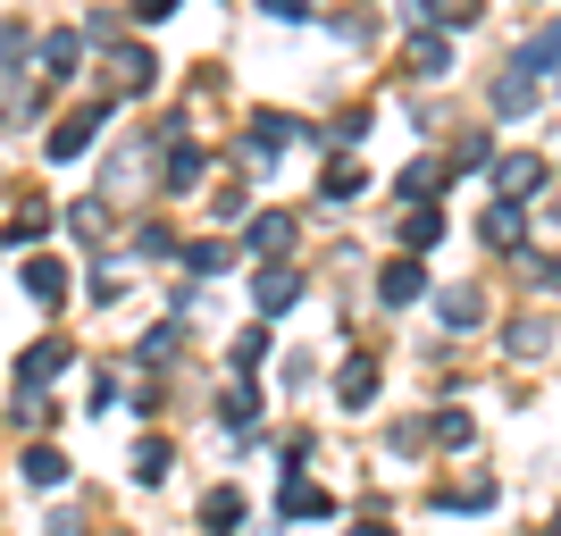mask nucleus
I'll list each match as a JSON object with an SVG mask.
<instances>
[{
  "label": "nucleus",
  "mask_w": 561,
  "mask_h": 536,
  "mask_svg": "<svg viewBox=\"0 0 561 536\" xmlns=\"http://www.w3.org/2000/svg\"><path fill=\"white\" fill-rule=\"evenodd\" d=\"M427 294V277H420V252H402V260H386V269H377V303L386 310H411Z\"/></svg>",
  "instance_id": "f257e3e1"
},
{
  "label": "nucleus",
  "mask_w": 561,
  "mask_h": 536,
  "mask_svg": "<svg viewBox=\"0 0 561 536\" xmlns=\"http://www.w3.org/2000/svg\"><path fill=\"white\" fill-rule=\"evenodd\" d=\"M545 176H553V168H545L537 151H512V160H494V202H528Z\"/></svg>",
  "instance_id": "f03ea898"
},
{
  "label": "nucleus",
  "mask_w": 561,
  "mask_h": 536,
  "mask_svg": "<svg viewBox=\"0 0 561 536\" xmlns=\"http://www.w3.org/2000/svg\"><path fill=\"white\" fill-rule=\"evenodd\" d=\"M18 478L34 494H59V487H68V453H59V444H25V453H18Z\"/></svg>",
  "instance_id": "7ed1b4c3"
},
{
  "label": "nucleus",
  "mask_w": 561,
  "mask_h": 536,
  "mask_svg": "<svg viewBox=\"0 0 561 536\" xmlns=\"http://www.w3.org/2000/svg\"><path fill=\"white\" fill-rule=\"evenodd\" d=\"M252 303L268 310V319H277V310H294V303H302V269H285V260H268V269L252 277Z\"/></svg>",
  "instance_id": "20e7f679"
},
{
  "label": "nucleus",
  "mask_w": 561,
  "mask_h": 536,
  "mask_svg": "<svg viewBox=\"0 0 561 536\" xmlns=\"http://www.w3.org/2000/svg\"><path fill=\"white\" fill-rule=\"evenodd\" d=\"M59 369H68V335H50V344H34V352L18 361V395H43Z\"/></svg>",
  "instance_id": "39448f33"
},
{
  "label": "nucleus",
  "mask_w": 561,
  "mask_h": 536,
  "mask_svg": "<svg viewBox=\"0 0 561 536\" xmlns=\"http://www.w3.org/2000/svg\"><path fill=\"white\" fill-rule=\"evenodd\" d=\"M101 117H110V101H93V110H76L59 135H50V160H84L93 151V135H101Z\"/></svg>",
  "instance_id": "423d86ee"
},
{
  "label": "nucleus",
  "mask_w": 561,
  "mask_h": 536,
  "mask_svg": "<svg viewBox=\"0 0 561 536\" xmlns=\"http://www.w3.org/2000/svg\"><path fill=\"white\" fill-rule=\"evenodd\" d=\"M335 402H344V411H369L377 402V361L369 352H352L344 369H335Z\"/></svg>",
  "instance_id": "0eeeda50"
},
{
  "label": "nucleus",
  "mask_w": 561,
  "mask_h": 536,
  "mask_svg": "<svg viewBox=\"0 0 561 536\" xmlns=\"http://www.w3.org/2000/svg\"><path fill=\"white\" fill-rule=\"evenodd\" d=\"M277 503H285V520H328V512H335V494H328V487H310L302 469L285 478V494H277Z\"/></svg>",
  "instance_id": "6e6552de"
},
{
  "label": "nucleus",
  "mask_w": 561,
  "mask_h": 536,
  "mask_svg": "<svg viewBox=\"0 0 561 536\" xmlns=\"http://www.w3.org/2000/svg\"><path fill=\"white\" fill-rule=\"evenodd\" d=\"M436 319H445V327H461V335H469V327L486 319V294H478V285H445V294H436Z\"/></svg>",
  "instance_id": "1a4fd4ad"
},
{
  "label": "nucleus",
  "mask_w": 561,
  "mask_h": 536,
  "mask_svg": "<svg viewBox=\"0 0 561 536\" xmlns=\"http://www.w3.org/2000/svg\"><path fill=\"white\" fill-rule=\"evenodd\" d=\"M18 277H25V294H34V303H59V294H68V269H59L50 252H34Z\"/></svg>",
  "instance_id": "9d476101"
},
{
  "label": "nucleus",
  "mask_w": 561,
  "mask_h": 536,
  "mask_svg": "<svg viewBox=\"0 0 561 536\" xmlns=\"http://www.w3.org/2000/svg\"><path fill=\"white\" fill-rule=\"evenodd\" d=\"M494 110H503V117H528V110H537V76H528V68L494 76Z\"/></svg>",
  "instance_id": "9b49d317"
},
{
  "label": "nucleus",
  "mask_w": 561,
  "mask_h": 536,
  "mask_svg": "<svg viewBox=\"0 0 561 536\" xmlns=\"http://www.w3.org/2000/svg\"><path fill=\"white\" fill-rule=\"evenodd\" d=\"M218 420H227V427H252V420H260V386H252V377H234V386H227Z\"/></svg>",
  "instance_id": "f8f14e48"
},
{
  "label": "nucleus",
  "mask_w": 561,
  "mask_h": 536,
  "mask_svg": "<svg viewBox=\"0 0 561 536\" xmlns=\"http://www.w3.org/2000/svg\"><path fill=\"white\" fill-rule=\"evenodd\" d=\"M503 344H512L519 361H545V352H553V327H545V319H512V335H503Z\"/></svg>",
  "instance_id": "ddd939ff"
},
{
  "label": "nucleus",
  "mask_w": 561,
  "mask_h": 536,
  "mask_svg": "<svg viewBox=\"0 0 561 536\" xmlns=\"http://www.w3.org/2000/svg\"><path fill=\"white\" fill-rule=\"evenodd\" d=\"M402 243H411V252H427V243H445V210H427V202H420V210L402 218Z\"/></svg>",
  "instance_id": "4468645a"
},
{
  "label": "nucleus",
  "mask_w": 561,
  "mask_h": 536,
  "mask_svg": "<svg viewBox=\"0 0 561 536\" xmlns=\"http://www.w3.org/2000/svg\"><path fill=\"white\" fill-rule=\"evenodd\" d=\"M168 469H176V453H168L160 436H142V444H135V478H142V487H160Z\"/></svg>",
  "instance_id": "2eb2a0df"
},
{
  "label": "nucleus",
  "mask_w": 561,
  "mask_h": 536,
  "mask_svg": "<svg viewBox=\"0 0 561 536\" xmlns=\"http://www.w3.org/2000/svg\"><path fill=\"white\" fill-rule=\"evenodd\" d=\"M436 503H445V512H486V503H494V478H461V487H445Z\"/></svg>",
  "instance_id": "dca6fc26"
},
{
  "label": "nucleus",
  "mask_w": 561,
  "mask_h": 536,
  "mask_svg": "<svg viewBox=\"0 0 561 536\" xmlns=\"http://www.w3.org/2000/svg\"><path fill=\"white\" fill-rule=\"evenodd\" d=\"M294 243V210H268V218H252V252H285Z\"/></svg>",
  "instance_id": "f3484780"
},
{
  "label": "nucleus",
  "mask_w": 561,
  "mask_h": 536,
  "mask_svg": "<svg viewBox=\"0 0 561 536\" xmlns=\"http://www.w3.org/2000/svg\"><path fill=\"white\" fill-rule=\"evenodd\" d=\"M427 436L445 444V453H461V444L478 436V420H469V411H436V420H427Z\"/></svg>",
  "instance_id": "a211bd4d"
},
{
  "label": "nucleus",
  "mask_w": 561,
  "mask_h": 536,
  "mask_svg": "<svg viewBox=\"0 0 561 536\" xmlns=\"http://www.w3.org/2000/svg\"><path fill=\"white\" fill-rule=\"evenodd\" d=\"M411 68H420V76H445L453 68V43H445V34H420V43H411Z\"/></svg>",
  "instance_id": "6ab92c4d"
},
{
  "label": "nucleus",
  "mask_w": 561,
  "mask_h": 536,
  "mask_svg": "<svg viewBox=\"0 0 561 536\" xmlns=\"http://www.w3.org/2000/svg\"><path fill=\"white\" fill-rule=\"evenodd\" d=\"M202 520H210V528H243V494H234V487H210Z\"/></svg>",
  "instance_id": "aec40b11"
},
{
  "label": "nucleus",
  "mask_w": 561,
  "mask_h": 536,
  "mask_svg": "<svg viewBox=\"0 0 561 536\" xmlns=\"http://www.w3.org/2000/svg\"><path fill=\"white\" fill-rule=\"evenodd\" d=\"M110 76H117V93H142V84H151V59H142V50H117Z\"/></svg>",
  "instance_id": "412c9836"
},
{
  "label": "nucleus",
  "mask_w": 561,
  "mask_h": 536,
  "mask_svg": "<svg viewBox=\"0 0 561 536\" xmlns=\"http://www.w3.org/2000/svg\"><path fill=\"white\" fill-rule=\"evenodd\" d=\"M160 176H168V185H176V193H185L193 176H202V151H193V142H176V151H168V160H160Z\"/></svg>",
  "instance_id": "4be33fe9"
},
{
  "label": "nucleus",
  "mask_w": 561,
  "mask_h": 536,
  "mask_svg": "<svg viewBox=\"0 0 561 536\" xmlns=\"http://www.w3.org/2000/svg\"><path fill=\"white\" fill-rule=\"evenodd\" d=\"M519 227H528L519 202H494V210H486V243H519Z\"/></svg>",
  "instance_id": "5701e85b"
},
{
  "label": "nucleus",
  "mask_w": 561,
  "mask_h": 536,
  "mask_svg": "<svg viewBox=\"0 0 561 536\" xmlns=\"http://www.w3.org/2000/svg\"><path fill=\"white\" fill-rule=\"evenodd\" d=\"M285 135H294V117H277V110L252 117V151H285Z\"/></svg>",
  "instance_id": "b1692460"
},
{
  "label": "nucleus",
  "mask_w": 561,
  "mask_h": 536,
  "mask_svg": "<svg viewBox=\"0 0 561 536\" xmlns=\"http://www.w3.org/2000/svg\"><path fill=\"white\" fill-rule=\"evenodd\" d=\"M360 185H369V176H360V168H352V160H335V168H328V185H319V193H328V202H352V193H360Z\"/></svg>",
  "instance_id": "393cba45"
},
{
  "label": "nucleus",
  "mask_w": 561,
  "mask_h": 536,
  "mask_svg": "<svg viewBox=\"0 0 561 536\" xmlns=\"http://www.w3.org/2000/svg\"><path fill=\"white\" fill-rule=\"evenodd\" d=\"M252 361H268V327H243V335H234V369H252Z\"/></svg>",
  "instance_id": "a878e982"
},
{
  "label": "nucleus",
  "mask_w": 561,
  "mask_h": 536,
  "mask_svg": "<svg viewBox=\"0 0 561 536\" xmlns=\"http://www.w3.org/2000/svg\"><path fill=\"white\" fill-rule=\"evenodd\" d=\"M427 185L445 193V168H436V160H411V168H402V193H427Z\"/></svg>",
  "instance_id": "bb28decb"
},
{
  "label": "nucleus",
  "mask_w": 561,
  "mask_h": 536,
  "mask_svg": "<svg viewBox=\"0 0 561 536\" xmlns=\"http://www.w3.org/2000/svg\"><path fill=\"white\" fill-rule=\"evenodd\" d=\"M142 361H151V369H160V361H176V327H151V335H142Z\"/></svg>",
  "instance_id": "cd10ccee"
},
{
  "label": "nucleus",
  "mask_w": 561,
  "mask_h": 536,
  "mask_svg": "<svg viewBox=\"0 0 561 536\" xmlns=\"http://www.w3.org/2000/svg\"><path fill=\"white\" fill-rule=\"evenodd\" d=\"M185 260H193V277H218V269H227V243H193Z\"/></svg>",
  "instance_id": "c85d7f7f"
},
{
  "label": "nucleus",
  "mask_w": 561,
  "mask_h": 536,
  "mask_svg": "<svg viewBox=\"0 0 561 536\" xmlns=\"http://www.w3.org/2000/svg\"><path fill=\"white\" fill-rule=\"evenodd\" d=\"M43 59H50V76H76V34H50Z\"/></svg>",
  "instance_id": "c756f323"
},
{
  "label": "nucleus",
  "mask_w": 561,
  "mask_h": 536,
  "mask_svg": "<svg viewBox=\"0 0 561 536\" xmlns=\"http://www.w3.org/2000/svg\"><path fill=\"white\" fill-rule=\"evenodd\" d=\"M268 18L277 25H310V0H268Z\"/></svg>",
  "instance_id": "7c9ffc66"
},
{
  "label": "nucleus",
  "mask_w": 561,
  "mask_h": 536,
  "mask_svg": "<svg viewBox=\"0 0 561 536\" xmlns=\"http://www.w3.org/2000/svg\"><path fill=\"white\" fill-rule=\"evenodd\" d=\"M176 9H185V0H135V18H142V25H160V18H176Z\"/></svg>",
  "instance_id": "2f4dec72"
},
{
  "label": "nucleus",
  "mask_w": 561,
  "mask_h": 536,
  "mask_svg": "<svg viewBox=\"0 0 561 536\" xmlns=\"http://www.w3.org/2000/svg\"><path fill=\"white\" fill-rule=\"evenodd\" d=\"M537 269H545V294H561V260H537Z\"/></svg>",
  "instance_id": "473e14b6"
},
{
  "label": "nucleus",
  "mask_w": 561,
  "mask_h": 536,
  "mask_svg": "<svg viewBox=\"0 0 561 536\" xmlns=\"http://www.w3.org/2000/svg\"><path fill=\"white\" fill-rule=\"evenodd\" d=\"M352 536H394V528H386V520H360V528H352Z\"/></svg>",
  "instance_id": "72a5a7b5"
},
{
  "label": "nucleus",
  "mask_w": 561,
  "mask_h": 536,
  "mask_svg": "<svg viewBox=\"0 0 561 536\" xmlns=\"http://www.w3.org/2000/svg\"><path fill=\"white\" fill-rule=\"evenodd\" d=\"M553 536H561V512H553Z\"/></svg>",
  "instance_id": "f704fd0d"
}]
</instances>
